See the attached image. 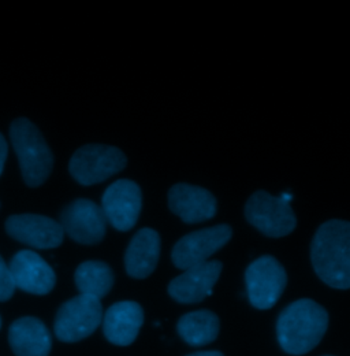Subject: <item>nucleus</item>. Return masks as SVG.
Wrapping results in <instances>:
<instances>
[{"mask_svg": "<svg viewBox=\"0 0 350 356\" xmlns=\"http://www.w3.org/2000/svg\"><path fill=\"white\" fill-rule=\"evenodd\" d=\"M310 261L324 284L350 289V222L333 220L323 223L313 237Z\"/></svg>", "mask_w": 350, "mask_h": 356, "instance_id": "1", "label": "nucleus"}, {"mask_svg": "<svg viewBox=\"0 0 350 356\" xmlns=\"http://www.w3.org/2000/svg\"><path fill=\"white\" fill-rule=\"evenodd\" d=\"M328 327L326 309L310 299L296 300L279 314L276 337L289 355H306L324 337Z\"/></svg>", "mask_w": 350, "mask_h": 356, "instance_id": "2", "label": "nucleus"}, {"mask_svg": "<svg viewBox=\"0 0 350 356\" xmlns=\"http://www.w3.org/2000/svg\"><path fill=\"white\" fill-rule=\"evenodd\" d=\"M10 137L24 181L29 186H40L53 168V155L43 134L28 118H18L10 127Z\"/></svg>", "mask_w": 350, "mask_h": 356, "instance_id": "3", "label": "nucleus"}, {"mask_svg": "<svg viewBox=\"0 0 350 356\" xmlns=\"http://www.w3.org/2000/svg\"><path fill=\"white\" fill-rule=\"evenodd\" d=\"M99 299L78 295L60 306L55 316V336L62 343H77L89 337L103 322Z\"/></svg>", "mask_w": 350, "mask_h": 356, "instance_id": "4", "label": "nucleus"}, {"mask_svg": "<svg viewBox=\"0 0 350 356\" xmlns=\"http://www.w3.org/2000/svg\"><path fill=\"white\" fill-rule=\"evenodd\" d=\"M126 163V156L119 148L89 144L74 152L70 159L69 170L81 185H94L124 170Z\"/></svg>", "mask_w": 350, "mask_h": 356, "instance_id": "5", "label": "nucleus"}, {"mask_svg": "<svg viewBox=\"0 0 350 356\" xmlns=\"http://www.w3.org/2000/svg\"><path fill=\"white\" fill-rule=\"evenodd\" d=\"M245 217L262 234L275 238L290 234L297 225L290 202L282 195L272 196L265 191H258L249 197Z\"/></svg>", "mask_w": 350, "mask_h": 356, "instance_id": "6", "label": "nucleus"}, {"mask_svg": "<svg viewBox=\"0 0 350 356\" xmlns=\"http://www.w3.org/2000/svg\"><path fill=\"white\" fill-rule=\"evenodd\" d=\"M245 284L251 305L258 310H269L282 296L288 274L274 257L264 255L247 268Z\"/></svg>", "mask_w": 350, "mask_h": 356, "instance_id": "7", "label": "nucleus"}, {"mask_svg": "<svg viewBox=\"0 0 350 356\" xmlns=\"http://www.w3.org/2000/svg\"><path fill=\"white\" fill-rule=\"evenodd\" d=\"M231 236L233 230L228 225H217L192 232L175 244L172 254L173 264L181 270H188L208 262L215 252L230 241Z\"/></svg>", "mask_w": 350, "mask_h": 356, "instance_id": "8", "label": "nucleus"}, {"mask_svg": "<svg viewBox=\"0 0 350 356\" xmlns=\"http://www.w3.org/2000/svg\"><path fill=\"white\" fill-rule=\"evenodd\" d=\"M59 223L70 238L85 245L100 243L107 230L101 206L88 199H77L70 203L62 211Z\"/></svg>", "mask_w": 350, "mask_h": 356, "instance_id": "9", "label": "nucleus"}, {"mask_svg": "<svg viewBox=\"0 0 350 356\" xmlns=\"http://www.w3.org/2000/svg\"><path fill=\"white\" fill-rule=\"evenodd\" d=\"M142 207L140 186L131 179H118L111 184L101 199V210L107 222L117 230L128 232L138 221Z\"/></svg>", "mask_w": 350, "mask_h": 356, "instance_id": "10", "label": "nucleus"}, {"mask_svg": "<svg viewBox=\"0 0 350 356\" xmlns=\"http://www.w3.org/2000/svg\"><path fill=\"white\" fill-rule=\"evenodd\" d=\"M6 232L14 240L39 250L56 248L65 237L60 223L38 214L11 216L6 221Z\"/></svg>", "mask_w": 350, "mask_h": 356, "instance_id": "11", "label": "nucleus"}, {"mask_svg": "<svg viewBox=\"0 0 350 356\" xmlns=\"http://www.w3.org/2000/svg\"><path fill=\"white\" fill-rule=\"evenodd\" d=\"M223 265L219 261H208L185 270L169 285V295L182 305L200 303L212 295Z\"/></svg>", "mask_w": 350, "mask_h": 356, "instance_id": "12", "label": "nucleus"}, {"mask_svg": "<svg viewBox=\"0 0 350 356\" xmlns=\"http://www.w3.org/2000/svg\"><path fill=\"white\" fill-rule=\"evenodd\" d=\"M8 267L15 289L43 296L49 293L56 284L53 268L33 251L24 250L17 252Z\"/></svg>", "mask_w": 350, "mask_h": 356, "instance_id": "13", "label": "nucleus"}, {"mask_svg": "<svg viewBox=\"0 0 350 356\" xmlns=\"http://www.w3.org/2000/svg\"><path fill=\"white\" fill-rule=\"evenodd\" d=\"M169 207L183 222H204L215 217L217 199L201 186L175 184L169 191Z\"/></svg>", "mask_w": 350, "mask_h": 356, "instance_id": "14", "label": "nucleus"}, {"mask_svg": "<svg viewBox=\"0 0 350 356\" xmlns=\"http://www.w3.org/2000/svg\"><path fill=\"white\" fill-rule=\"evenodd\" d=\"M144 323V310L135 302H118L103 315V332L106 339L118 347L134 343Z\"/></svg>", "mask_w": 350, "mask_h": 356, "instance_id": "15", "label": "nucleus"}, {"mask_svg": "<svg viewBox=\"0 0 350 356\" xmlns=\"http://www.w3.org/2000/svg\"><path fill=\"white\" fill-rule=\"evenodd\" d=\"M8 343L17 356H48L52 347L47 326L33 316H24L11 323Z\"/></svg>", "mask_w": 350, "mask_h": 356, "instance_id": "16", "label": "nucleus"}, {"mask_svg": "<svg viewBox=\"0 0 350 356\" xmlns=\"http://www.w3.org/2000/svg\"><path fill=\"white\" fill-rule=\"evenodd\" d=\"M160 257V236L151 227L138 230L131 238L125 254V267L128 274L142 280L151 275L158 266Z\"/></svg>", "mask_w": 350, "mask_h": 356, "instance_id": "17", "label": "nucleus"}, {"mask_svg": "<svg viewBox=\"0 0 350 356\" xmlns=\"http://www.w3.org/2000/svg\"><path fill=\"white\" fill-rule=\"evenodd\" d=\"M218 315L210 310H199L182 315L176 323L179 337L192 347H203L214 343L219 336Z\"/></svg>", "mask_w": 350, "mask_h": 356, "instance_id": "18", "label": "nucleus"}, {"mask_svg": "<svg viewBox=\"0 0 350 356\" xmlns=\"http://www.w3.org/2000/svg\"><path fill=\"white\" fill-rule=\"evenodd\" d=\"M80 295L94 299L104 298L114 285V273L111 267L100 261H88L77 267L74 274Z\"/></svg>", "mask_w": 350, "mask_h": 356, "instance_id": "19", "label": "nucleus"}, {"mask_svg": "<svg viewBox=\"0 0 350 356\" xmlns=\"http://www.w3.org/2000/svg\"><path fill=\"white\" fill-rule=\"evenodd\" d=\"M15 292V285L11 277L10 267L6 265L3 258L0 257V302H7L12 298Z\"/></svg>", "mask_w": 350, "mask_h": 356, "instance_id": "20", "label": "nucleus"}, {"mask_svg": "<svg viewBox=\"0 0 350 356\" xmlns=\"http://www.w3.org/2000/svg\"><path fill=\"white\" fill-rule=\"evenodd\" d=\"M7 152H8L7 141H6L4 136L0 134V176H1L3 169H4V163H6V159H7Z\"/></svg>", "mask_w": 350, "mask_h": 356, "instance_id": "21", "label": "nucleus"}, {"mask_svg": "<svg viewBox=\"0 0 350 356\" xmlns=\"http://www.w3.org/2000/svg\"><path fill=\"white\" fill-rule=\"evenodd\" d=\"M186 356H224L220 351H200V353H194V354H189Z\"/></svg>", "mask_w": 350, "mask_h": 356, "instance_id": "22", "label": "nucleus"}, {"mask_svg": "<svg viewBox=\"0 0 350 356\" xmlns=\"http://www.w3.org/2000/svg\"><path fill=\"white\" fill-rule=\"evenodd\" d=\"M0 327H1V319H0Z\"/></svg>", "mask_w": 350, "mask_h": 356, "instance_id": "23", "label": "nucleus"}, {"mask_svg": "<svg viewBox=\"0 0 350 356\" xmlns=\"http://www.w3.org/2000/svg\"><path fill=\"white\" fill-rule=\"evenodd\" d=\"M324 356H333V355H324Z\"/></svg>", "mask_w": 350, "mask_h": 356, "instance_id": "24", "label": "nucleus"}]
</instances>
